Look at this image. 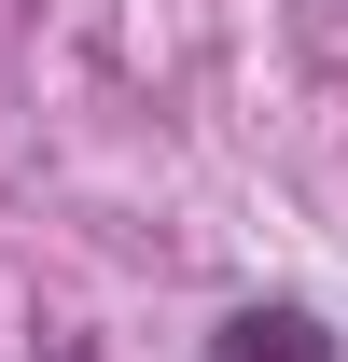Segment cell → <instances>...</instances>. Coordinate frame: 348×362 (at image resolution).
Returning a JSON list of instances; mask_svg holds the SVG:
<instances>
[{"label": "cell", "mask_w": 348, "mask_h": 362, "mask_svg": "<svg viewBox=\"0 0 348 362\" xmlns=\"http://www.w3.org/2000/svg\"><path fill=\"white\" fill-rule=\"evenodd\" d=\"M209 362H335V334H320L306 307H237L209 334Z\"/></svg>", "instance_id": "6da1fadb"}, {"label": "cell", "mask_w": 348, "mask_h": 362, "mask_svg": "<svg viewBox=\"0 0 348 362\" xmlns=\"http://www.w3.org/2000/svg\"><path fill=\"white\" fill-rule=\"evenodd\" d=\"M56 362H98V349H84V334H56Z\"/></svg>", "instance_id": "7a4b0ae2"}]
</instances>
